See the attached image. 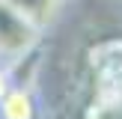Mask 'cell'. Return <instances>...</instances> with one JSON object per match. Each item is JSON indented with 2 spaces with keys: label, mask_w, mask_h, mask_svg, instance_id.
<instances>
[{
  "label": "cell",
  "mask_w": 122,
  "mask_h": 119,
  "mask_svg": "<svg viewBox=\"0 0 122 119\" xmlns=\"http://www.w3.org/2000/svg\"><path fill=\"white\" fill-rule=\"evenodd\" d=\"M36 116H39V107H36L33 92L27 86L12 83L0 98V119H36Z\"/></svg>",
  "instance_id": "obj_2"
},
{
  "label": "cell",
  "mask_w": 122,
  "mask_h": 119,
  "mask_svg": "<svg viewBox=\"0 0 122 119\" xmlns=\"http://www.w3.org/2000/svg\"><path fill=\"white\" fill-rule=\"evenodd\" d=\"M0 3H6L12 12H18L36 30H45L60 12V0H0Z\"/></svg>",
  "instance_id": "obj_1"
},
{
  "label": "cell",
  "mask_w": 122,
  "mask_h": 119,
  "mask_svg": "<svg viewBox=\"0 0 122 119\" xmlns=\"http://www.w3.org/2000/svg\"><path fill=\"white\" fill-rule=\"evenodd\" d=\"M12 86V74H9V65H0V98L6 95V89Z\"/></svg>",
  "instance_id": "obj_3"
}]
</instances>
